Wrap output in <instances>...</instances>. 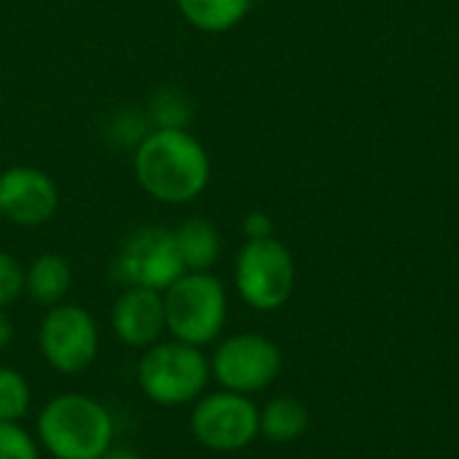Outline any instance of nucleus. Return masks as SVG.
I'll use <instances>...</instances> for the list:
<instances>
[{
  "instance_id": "obj_1",
  "label": "nucleus",
  "mask_w": 459,
  "mask_h": 459,
  "mask_svg": "<svg viewBox=\"0 0 459 459\" xmlns=\"http://www.w3.org/2000/svg\"><path fill=\"white\" fill-rule=\"evenodd\" d=\"M140 188L161 204L199 199L212 178V161L199 137L188 129H148L132 156Z\"/></svg>"
},
{
  "instance_id": "obj_2",
  "label": "nucleus",
  "mask_w": 459,
  "mask_h": 459,
  "mask_svg": "<svg viewBox=\"0 0 459 459\" xmlns=\"http://www.w3.org/2000/svg\"><path fill=\"white\" fill-rule=\"evenodd\" d=\"M113 436L108 406L83 393L54 395L35 422L38 444L54 459H100L113 446Z\"/></svg>"
},
{
  "instance_id": "obj_3",
  "label": "nucleus",
  "mask_w": 459,
  "mask_h": 459,
  "mask_svg": "<svg viewBox=\"0 0 459 459\" xmlns=\"http://www.w3.org/2000/svg\"><path fill=\"white\" fill-rule=\"evenodd\" d=\"M210 358L202 347L186 342H156L137 363V385L143 395L156 406L196 403L210 385Z\"/></svg>"
},
{
  "instance_id": "obj_4",
  "label": "nucleus",
  "mask_w": 459,
  "mask_h": 459,
  "mask_svg": "<svg viewBox=\"0 0 459 459\" xmlns=\"http://www.w3.org/2000/svg\"><path fill=\"white\" fill-rule=\"evenodd\" d=\"M161 296L172 339L204 347L221 336L229 317V296L212 272H186Z\"/></svg>"
},
{
  "instance_id": "obj_5",
  "label": "nucleus",
  "mask_w": 459,
  "mask_h": 459,
  "mask_svg": "<svg viewBox=\"0 0 459 459\" xmlns=\"http://www.w3.org/2000/svg\"><path fill=\"white\" fill-rule=\"evenodd\" d=\"M234 285L250 309L277 312L293 296L296 261L290 250L274 237L247 239L234 261Z\"/></svg>"
},
{
  "instance_id": "obj_6",
  "label": "nucleus",
  "mask_w": 459,
  "mask_h": 459,
  "mask_svg": "<svg viewBox=\"0 0 459 459\" xmlns=\"http://www.w3.org/2000/svg\"><path fill=\"white\" fill-rule=\"evenodd\" d=\"M191 433L210 452H242L261 436V409L250 395L231 390L207 393L194 403Z\"/></svg>"
},
{
  "instance_id": "obj_7",
  "label": "nucleus",
  "mask_w": 459,
  "mask_h": 459,
  "mask_svg": "<svg viewBox=\"0 0 459 459\" xmlns=\"http://www.w3.org/2000/svg\"><path fill=\"white\" fill-rule=\"evenodd\" d=\"M282 371L280 347L261 333H234L215 347L210 358V374L221 385V390H231L239 395L264 393L277 382Z\"/></svg>"
},
{
  "instance_id": "obj_8",
  "label": "nucleus",
  "mask_w": 459,
  "mask_h": 459,
  "mask_svg": "<svg viewBox=\"0 0 459 459\" xmlns=\"http://www.w3.org/2000/svg\"><path fill=\"white\" fill-rule=\"evenodd\" d=\"M38 347L43 360L65 377L86 371L100 352L97 320L78 304H56L40 320Z\"/></svg>"
},
{
  "instance_id": "obj_9",
  "label": "nucleus",
  "mask_w": 459,
  "mask_h": 459,
  "mask_svg": "<svg viewBox=\"0 0 459 459\" xmlns=\"http://www.w3.org/2000/svg\"><path fill=\"white\" fill-rule=\"evenodd\" d=\"M183 274L186 266L175 234L164 226H145L129 234L113 261V277L124 288H151L164 293Z\"/></svg>"
},
{
  "instance_id": "obj_10",
  "label": "nucleus",
  "mask_w": 459,
  "mask_h": 459,
  "mask_svg": "<svg viewBox=\"0 0 459 459\" xmlns=\"http://www.w3.org/2000/svg\"><path fill=\"white\" fill-rule=\"evenodd\" d=\"M59 210V188L48 172L32 164H13L0 172V218L35 229Z\"/></svg>"
},
{
  "instance_id": "obj_11",
  "label": "nucleus",
  "mask_w": 459,
  "mask_h": 459,
  "mask_svg": "<svg viewBox=\"0 0 459 459\" xmlns=\"http://www.w3.org/2000/svg\"><path fill=\"white\" fill-rule=\"evenodd\" d=\"M113 333L132 350H148L167 331L164 296L151 288H124L110 312Z\"/></svg>"
},
{
  "instance_id": "obj_12",
  "label": "nucleus",
  "mask_w": 459,
  "mask_h": 459,
  "mask_svg": "<svg viewBox=\"0 0 459 459\" xmlns=\"http://www.w3.org/2000/svg\"><path fill=\"white\" fill-rule=\"evenodd\" d=\"M175 245L186 272H210L221 258V234L212 221L191 215L175 229Z\"/></svg>"
},
{
  "instance_id": "obj_13",
  "label": "nucleus",
  "mask_w": 459,
  "mask_h": 459,
  "mask_svg": "<svg viewBox=\"0 0 459 459\" xmlns=\"http://www.w3.org/2000/svg\"><path fill=\"white\" fill-rule=\"evenodd\" d=\"M73 285V269L59 253H40L24 269V293L40 307H56L65 301Z\"/></svg>"
},
{
  "instance_id": "obj_14",
  "label": "nucleus",
  "mask_w": 459,
  "mask_h": 459,
  "mask_svg": "<svg viewBox=\"0 0 459 459\" xmlns=\"http://www.w3.org/2000/svg\"><path fill=\"white\" fill-rule=\"evenodd\" d=\"M180 16L199 32H229L245 22L253 0H175Z\"/></svg>"
},
{
  "instance_id": "obj_15",
  "label": "nucleus",
  "mask_w": 459,
  "mask_h": 459,
  "mask_svg": "<svg viewBox=\"0 0 459 459\" xmlns=\"http://www.w3.org/2000/svg\"><path fill=\"white\" fill-rule=\"evenodd\" d=\"M309 430V411L299 398L280 395L261 409V436L272 444H293Z\"/></svg>"
},
{
  "instance_id": "obj_16",
  "label": "nucleus",
  "mask_w": 459,
  "mask_h": 459,
  "mask_svg": "<svg viewBox=\"0 0 459 459\" xmlns=\"http://www.w3.org/2000/svg\"><path fill=\"white\" fill-rule=\"evenodd\" d=\"M32 390L27 379L11 368L0 366V422H22L30 411Z\"/></svg>"
},
{
  "instance_id": "obj_17",
  "label": "nucleus",
  "mask_w": 459,
  "mask_h": 459,
  "mask_svg": "<svg viewBox=\"0 0 459 459\" xmlns=\"http://www.w3.org/2000/svg\"><path fill=\"white\" fill-rule=\"evenodd\" d=\"M148 118H151L153 129H188L191 108L183 100V94H178L172 89H161L153 94V100L148 105Z\"/></svg>"
},
{
  "instance_id": "obj_18",
  "label": "nucleus",
  "mask_w": 459,
  "mask_h": 459,
  "mask_svg": "<svg viewBox=\"0 0 459 459\" xmlns=\"http://www.w3.org/2000/svg\"><path fill=\"white\" fill-rule=\"evenodd\" d=\"M0 459H40V444L19 422H0Z\"/></svg>"
},
{
  "instance_id": "obj_19",
  "label": "nucleus",
  "mask_w": 459,
  "mask_h": 459,
  "mask_svg": "<svg viewBox=\"0 0 459 459\" xmlns=\"http://www.w3.org/2000/svg\"><path fill=\"white\" fill-rule=\"evenodd\" d=\"M22 293H24V266L16 261V255L0 250V309L16 304Z\"/></svg>"
},
{
  "instance_id": "obj_20",
  "label": "nucleus",
  "mask_w": 459,
  "mask_h": 459,
  "mask_svg": "<svg viewBox=\"0 0 459 459\" xmlns=\"http://www.w3.org/2000/svg\"><path fill=\"white\" fill-rule=\"evenodd\" d=\"M242 234L247 239H269V237H274V221L269 218V212L253 210L242 221Z\"/></svg>"
},
{
  "instance_id": "obj_21",
  "label": "nucleus",
  "mask_w": 459,
  "mask_h": 459,
  "mask_svg": "<svg viewBox=\"0 0 459 459\" xmlns=\"http://www.w3.org/2000/svg\"><path fill=\"white\" fill-rule=\"evenodd\" d=\"M13 342V323L5 315V309H0V350H5Z\"/></svg>"
},
{
  "instance_id": "obj_22",
  "label": "nucleus",
  "mask_w": 459,
  "mask_h": 459,
  "mask_svg": "<svg viewBox=\"0 0 459 459\" xmlns=\"http://www.w3.org/2000/svg\"><path fill=\"white\" fill-rule=\"evenodd\" d=\"M100 459H143L137 452H132V449H121V446H110L105 455Z\"/></svg>"
}]
</instances>
